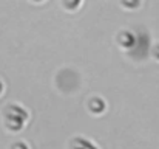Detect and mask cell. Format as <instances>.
<instances>
[{
  "mask_svg": "<svg viewBox=\"0 0 159 149\" xmlns=\"http://www.w3.org/2000/svg\"><path fill=\"white\" fill-rule=\"evenodd\" d=\"M3 117L5 118H14V120H20V121H25L28 120V110L20 106V104H16V102H9L5 106L3 109Z\"/></svg>",
  "mask_w": 159,
  "mask_h": 149,
  "instance_id": "cell-1",
  "label": "cell"
},
{
  "mask_svg": "<svg viewBox=\"0 0 159 149\" xmlns=\"http://www.w3.org/2000/svg\"><path fill=\"white\" fill-rule=\"evenodd\" d=\"M116 45L122 50H130L133 48L134 42H136V36L133 31L130 30H119L117 34H116Z\"/></svg>",
  "mask_w": 159,
  "mask_h": 149,
  "instance_id": "cell-2",
  "label": "cell"
},
{
  "mask_svg": "<svg viewBox=\"0 0 159 149\" xmlns=\"http://www.w3.org/2000/svg\"><path fill=\"white\" fill-rule=\"evenodd\" d=\"M87 109H88V112L91 115L101 117V115H104L107 112V101L102 97L94 95V97H91V98L87 101Z\"/></svg>",
  "mask_w": 159,
  "mask_h": 149,
  "instance_id": "cell-3",
  "label": "cell"
},
{
  "mask_svg": "<svg viewBox=\"0 0 159 149\" xmlns=\"http://www.w3.org/2000/svg\"><path fill=\"white\" fill-rule=\"evenodd\" d=\"M91 145L90 140H87L85 137L82 135H77V137H73L68 143V148L70 149H87L88 146Z\"/></svg>",
  "mask_w": 159,
  "mask_h": 149,
  "instance_id": "cell-4",
  "label": "cell"
},
{
  "mask_svg": "<svg viewBox=\"0 0 159 149\" xmlns=\"http://www.w3.org/2000/svg\"><path fill=\"white\" fill-rule=\"evenodd\" d=\"M5 127L8 132H20L25 126V121L20 120H14V118H5Z\"/></svg>",
  "mask_w": 159,
  "mask_h": 149,
  "instance_id": "cell-5",
  "label": "cell"
},
{
  "mask_svg": "<svg viewBox=\"0 0 159 149\" xmlns=\"http://www.w3.org/2000/svg\"><path fill=\"white\" fill-rule=\"evenodd\" d=\"M84 5V2H77V0H66V2H60V6L62 8H65L68 12H74V11H77L80 6Z\"/></svg>",
  "mask_w": 159,
  "mask_h": 149,
  "instance_id": "cell-6",
  "label": "cell"
},
{
  "mask_svg": "<svg viewBox=\"0 0 159 149\" xmlns=\"http://www.w3.org/2000/svg\"><path fill=\"white\" fill-rule=\"evenodd\" d=\"M122 8H127V9H134V8H139L141 6V2H120L119 3Z\"/></svg>",
  "mask_w": 159,
  "mask_h": 149,
  "instance_id": "cell-7",
  "label": "cell"
},
{
  "mask_svg": "<svg viewBox=\"0 0 159 149\" xmlns=\"http://www.w3.org/2000/svg\"><path fill=\"white\" fill-rule=\"evenodd\" d=\"M9 149H30V146H28V143H25V142H22V140H17V142L11 143Z\"/></svg>",
  "mask_w": 159,
  "mask_h": 149,
  "instance_id": "cell-8",
  "label": "cell"
},
{
  "mask_svg": "<svg viewBox=\"0 0 159 149\" xmlns=\"http://www.w3.org/2000/svg\"><path fill=\"white\" fill-rule=\"evenodd\" d=\"M152 56L159 62V44H156V45L153 47V50H152Z\"/></svg>",
  "mask_w": 159,
  "mask_h": 149,
  "instance_id": "cell-9",
  "label": "cell"
},
{
  "mask_svg": "<svg viewBox=\"0 0 159 149\" xmlns=\"http://www.w3.org/2000/svg\"><path fill=\"white\" fill-rule=\"evenodd\" d=\"M3 90H5V86H3V82L0 81V95L3 93Z\"/></svg>",
  "mask_w": 159,
  "mask_h": 149,
  "instance_id": "cell-10",
  "label": "cell"
},
{
  "mask_svg": "<svg viewBox=\"0 0 159 149\" xmlns=\"http://www.w3.org/2000/svg\"><path fill=\"white\" fill-rule=\"evenodd\" d=\"M87 149H99V148H98L96 145H93V143H91V145H90V146H88V148H87Z\"/></svg>",
  "mask_w": 159,
  "mask_h": 149,
  "instance_id": "cell-11",
  "label": "cell"
}]
</instances>
